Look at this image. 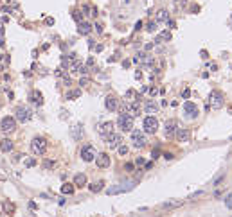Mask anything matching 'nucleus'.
Segmentation results:
<instances>
[{
    "label": "nucleus",
    "mask_w": 232,
    "mask_h": 217,
    "mask_svg": "<svg viewBox=\"0 0 232 217\" xmlns=\"http://www.w3.org/2000/svg\"><path fill=\"white\" fill-rule=\"evenodd\" d=\"M184 111H185V117H189V119H196L198 117V106L194 102H187L184 104Z\"/></svg>",
    "instance_id": "9b49d317"
},
{
    "label": "nucleus",
    "mask_w": 232,
    "mask_h": 217,
    "mask_svg": "<svg viewBox=\"0 0 232 217\" xmlns=\"http://www.w3.org/2000/svg\"><path fill=\"white\" fill-rule=\"evenodd\" d=\"M176 129H178L176 120H168L166 122V136H173V135L176 133Z\"/></svg>",
    "instance_id": "dca6fc26"
},
{
    "label": "nucleus",
    "mask_w": 232,
    "mask_h": 217,
    "mask_svg": "<svg viewBox=\"0 0 232 217\" xmlns=\"http://www.w3.org/2000/svg\"><path fill=\"white\" fill-rule=\"evenodd\" d=\"M31 149L34 155H45L47 153V140L45 138H42V136H36V138H32L31 142Z\"/></svg>",
    "instance_id": "f257e3e1"
},
{
    "label": "nucleus",
    "mask_w": 232,
    "mask_h": 217,
    "mask_svg": "<svg viewBox=\"0 0 232 217\" xmlns=\"http://www.w3.org/2000/svg\"><path fill=\"white\" fill-rule=\"evenodd\" d=\"M0 149H2L4 153H11V151H13V142H11V140H2V142H0Z\"/></svg>",
    "instance_id": "5701e85b"
},
{
    "label": "nucleus",
    "mask_w": 232,
    "mask_h": 217,
    "mask_svg": "<svg viewBox=\"0 0 232 217\" xmlns=\"http://www.w3.org/2000/svg\"><path fill=\"white\" fill-rule=\"evenodd\" d=\"M135 163H137V165H144V158H137Z\"/></svg>",
    "instance_id": "79ce46f5"
},
{
    "label": "nucleus",
    "mask_w": 232,
    "mask_h": 217,
    "mask_svg": "<svg viewBox=\"0 0 232 217\" xmlns=\"http://www.w3.org/2000/svg\"><path fill=\"white\" fill-rule=\"evenodd\" d=\"M79 84H81V86H86V84H88V79H86V77H81Z\"/></svg>",
    "instance_id": "58836bf2"
},
{
    "label": "nucleus",
    "mask_w": 232,
    "mask_h": 217,
    "mask_svg": "<svg viewBox=\"0 0 232 217\" xmlns=\"http://www.w3.org/2000/svg\"><path fill=\"white\" fill-rule=\"evenodd\" d=\"M72 18H74L77 23H79V22H83V16H81V13H79V11H74V13H72Z\"/></svg>",
    "instance_id": "7c9ffc66"
},
{
    "label": "nucleus",
    "mask_w": 232,
    "mask_h": 217,
    "mask_svg": "<svg viewBox=\"0 0 232 217\" xmlns=\"http://www.w3.org/2000/svg\"><path fill=\"white\" fill-rule=\"evenodd\" d=\"M95 31H97V32H103V27H101V25L97 23V25H95Z\"/></svg>",
    "instance_id": "a18cd8bd"
},
{
    "label": "nucleus",
    "mask_w": 232,
    "mask_h": 217,
    "mask_svg": "<svg viewBox=\"0 0 232 217\" xmlns=\"http://www.w3.org/2000/svg\"><path fill=\"white\" fill-rule=\"evenodd\" d=\"M81 158H83V162H92L95 158V149L90 144L83 145L81 147Z\"/></svg>",
    "instance_id": "1a4fd4ad"
},
{
    "label": "nucleus",
    "mask_w": 232,
    "mask_h": 217,
    "mask_svg": "<svg viewBox=\"0 0 232 217\" xmlns=\"http://www.w3.org/2000/svg\"><path fill=\"white\" fill-rule=\"evenodd\" d=\"M25 165H27V167H34V165H36V160H34V158H29V160H25Z\"/></svg>",
    "instance_id": "f704fd0d"
},
{
    "label": "nucleus",
    "mask_w": 232,
    "mask_h": 217,
    "mask_svg": "<svg viewBox=\"0 0 232 217\" xmlns=\"http://www.w3.org/2000/svg\"><path fill=\"white\" fill-rule=\"evenodd\" d=\"M189 95H191V90H189V88H185V90L182 92V97H184V99H189Z\"/></svg>",
    "instance_id": "c9c22d12"
},
{
    "label": "nucleus",
    "mask_w": 232,
    "mask_h": 217,
    "mask_svg": "<svg viewBox=\"0 0 232 217\" xmlns=\"http://www.w3.org/2000/svg\"><path fill=\"white\" fill-rule=\"evenodd\" d=\"M169 40H171V32L164 31L162 34H158V38L155 40V43H160V42H169Z\"/></svg>",
    "instance_id": "a878e982"
},
{
    "label": "nucleus",
    "mask_w": 232,
    "mask_h": 217,
    "mask_svg": "<svg viewBox=\"0 0 232 217\" xmlns=\"http://www.w3.org/2000/svg\"><path fill=\"white\" fill-rule=\"evenodd\" d=\"M223 101H225V97H223L222 92H211V95H209V108L220 110L223 106Z\"/></svg>",
    "instance_id": "7ed1b4c3"
},
{
    "label": "nucleus",
    "mask_w": 232,
    "mask_h": 217,
    "mask_svg": "<svg viewBox=\"0 0 232 217\" xmlns=\"http://www.w3.org/2000/svg\"><path fill=\"white\" fill-rule=\"evenodd\" d=\"M157 22H166V23H168L169 22V13L166 9H160L157 13Z\"/></svg>",
    "instance_id": "4be33fe9"
},
{
    "label": "nucleus",
    "mask_w": 232,
    "mask_h": 217,
    "mask_svg": "<svg viewBox=\"0 0 232 217\" xmlns=\"http://www.w3.org/2000/svg\"><path fill=\"white\" fill-rule=\"evenodd\" d=\"M122 113H128V115H131V117H137V115L140 113V104H139V101H128V102L124 104Z\"/></svg>",
    "instance_id": "423d86ee"
},
{
    "label": "nucleus",
    "mask_w": 232,
    "mask_h": 217,
    "mask_svg": "<svg viewBox=\"0 0 232 217\" xmlns=\"http://www.w3.org/2000/svg\"><path fill=\"white\" fill-rule=\"evenodd\" d=\"M117 126H119V129H122V131H131V129H133V117L128 115V113H121L119 119H117Z\"/></svg>",
    "instance_id": "f03ea898"
},
{
    "label": "nucleus",
    "mask_w": 232,
    "mask_h": 217,
    "mask_svg": "<svg viewBox=\"0 0 232 217\" xmlns=\"http://www.w3.org/2000/svg\"><path fill=\"white\" fill-rule=\"evenodd\" d=\"M61 192H63V194H72V192H74V185L63 183V185H61Z\"/></svg>",
    "instance_id": "bb28decb"
},
{
    "label": "nucleus",
    "mask_w": 232,
    "mask_h": 217,
    "mask_svg": "<svg viewBox=\"0 0 232 217\" xmlns=\"http://www.w3.org/2000/svg\"><path fill=\"white\" fill-rule=\"evenodd\" d=\"M90 31H92V25H90L88 22H79V23H77V32H79V34L86 36V34H90Z\"/></svg>",
    "instance_id": "f3484780"
},
{
    "label": "nucleus",
    "mask_w": 232,
    "mask_h": 217,
    "mask_svg": "<svg viewBox=\"0 0 232 217\" xmlns=\"http://www.w3.org/2000/svg\"><path fill=\"white\" fill-rule=\"evenodd\" d=\"M157 92H158L157 88H151V90H149V93H151V95H157Z\"/></svg>",
    "instance_id": "de8ad7c7"
},
{
    "label": "nucleus",
    "mask_w": 232,
    "mask_h": 217,
    "mask_svg": "<svg viewBox=\"0 0 232 217\" xmlns=\"http://www.w3.org/2000/svg\"><path fill=\"white\" fill-rule=\"evenodd\" d=\"M0 45H4V27L0 25Z\"/></svg>",
    "instance_id": "4c0bfd02"
},
{
    "label": "nucleus",
    "mask_w": 232,
    "mask_h": 217,
    "mask_svg": "<svg viewBox=\"0 0 232 217\" xmlns=\"http://www.w3.org/2000/svg\"><path fill=\"white\" fill-rule=\"evenodd\" d=\"M126 153H128V147H126V145H119V155L124 156Z\"/></svg>",
    "instance_id": "72a5a7b5"
},
{
    "label": "nucleus",
    "mask_w": 232,
    "mask_h": 217,
    "mask_svg": "<svg viewBox=\"0 0 232 217\" xmlns=\"http://www.w3.org/2000/svg\"><path fill=\"white\" fill-rule=\"evenodd\" d=\"M225 205H227V208H232V196H229L225 199Z\"/></svg>",
    "instance_id": "e433bc0d"
},
{
    "label": "nucleus",
    "mask_w": 232,
    "mask_h": 217,
    "mask_svg": "<svg viewBox=\"0 0 232 217\" xmlns=\"http://www.w3.org/2000/svg\"><path fill=\"white\" fill-rule=\"evenodd\" d=\"M124 169H126V171H130V172H131V171H133V163H126V165H124Z\"/></svg>",
    "instance_id": "a19ab883"
},
{
    "label": "nucleus",
    "mask_w": 232,
    "mask_h": 217,
    "mask_svg": "<svg viewBox=\"0 0 232 217\" xmlns=\"http://www.w3.org/2000/svg\"><path fill=\"white\" fill-rule=\"evenodd\" d=\"M43 165L47 167V169H51V167H54V162H49V160H47V162H45Z\"/></svg>",
    "instance_id": "ea45409f"
},
{
    "label": "nucleus",
    "mask_w": 232,
    "mask_h": 217,
    "mask_svg": "<svg viewBox=\"0 0 232 217\" xmlns=\"http://www.w3.org/2000/svg\"><path fill=\"white\" fill-rule=\"evenodd\" d=\"M83 13L86 14V16H95V14H97V9L92 7V6H86V4H85L83 6Z\"/></svg>",
    "instance_id": "393cba45"
},
{
    "label": "nucleus",
    "mask_w": 232,
    "mask_h": 217,
    "mask_svg": "<svg viewBox=\"0 0 232 217\" xmlns=\"http://www.w3.org/2000/svg\"><path fill=\"white\" fill-rule=\"evenodd\" d=\"M128 190H131V185H117V187L108 188L106 194L108 196H115V194H122V192H128Z\"/></svg>",
    "instance_id": "4468645a"
},
{
    "label": "nucleus",
    "mask_w": 232,
    "mask_h": 217,
    "mask_svg": "<svg viewBox=\"0 0 232 217\" xmlns=\"http://www.w3.org/2000/svg\"><path fill=\"white\" fill-rule=\"evenodd\" d=\"M31 99H32V102H36L38 106H42V104H43V95L38 92V90H34V92H32Z\"/></svg>",
    "instance_id": "b1692460"
},
{
    "label": "nucleus",
    "mask_w": 232,
    "mask_h": 217,
    "mask_svg": "<svg viewBox=\"0 0 232 217\" xmlns=\"http://www.w3.org/2000/svg\"><path fill=\"white\" fill-rule=\"evenodd\" d=\"M105 140H106V145L110 147V149H115V147H119L121 145V135H117V133H110V135H106L105 136Z\"/></svg>",
    "instance_id": "9d476101"
},
{
    "label": "nucleus",
    "mask_w": 232,
    "mask_h": 217,
    "mask_svg": "<svg viewBox=\"0 0 232 217\" xmlns=\"http://www.w3.org/2000/svg\"><path fill=\"white\" fill-rule=\"evenodd\" d=\"M95 163L99 169H106V167H110V156L106 155V153H101V155L95 156Z\"/></svg>",
    "instance_id": "ddd939ff"
},
{
    "label": "nucleus",
    "mask_w": 232,
    "mask_h": 217,
    "mask_svg": "<svg viewBox=\"0 0 232 217\" xmlns=\"http://www.w3.org/2000/svg\"><path fill=\"white\" fill-rule=\"evenodd\" d=\"M144 111L146 113H157L158 111V104L157 102H153V101H149V102H146V106H144Z\"/></svg>",
    "instance_id": "6ab92c4d"
},
{
    "label": "nucleus",
    "mask_w": 232,
    "mask_h": 217,
    "mask_svg": "<svg viewBox=\"0 0 232 217\" xmlns=\"http://www.w3.org/2000/svg\"><path fill=\"white\" fill-rule=\"evenodd\" d=\"M0 129L6 131V133L16 131V119H14V117H4L2 122H0Z\"/></svg>",
    "instance_id": "20e7f679"
},
{
    "label": "nucleus",
    "mask_w": 232,
    "mask_h": 217,
    "mask_svg": "<svg viewBox=\"0 0 232 217\" xmlns=\"http://www.w3.org/2000/svg\"><path fill=\"white\" fill-rule=\"evenodd\" d=\"M182 205V201H171V203H164L162 205V208H176Z\"/></svg>",
    "instance_id": "c756f323"
},
{
    "label": "nucleus",
    "mask_w": 232,
    "mask_h": 217,
    "mask_svg": "<svg viewBox=\"0 0 232 217\" xmlns=\"http://www.w3.org/2000/svg\"><path fill=\"white\" fill-rule=\"evenodd\" d=\"M140 27H142V22H137V23H135V29H137V31H139Z\"/></svg>",
    "instance_id": "49530a36"
},
{
    "label": "nucleus",
    "mask_w": 232,
    "mask_h": 217,
    "mask_svg": "<svg viewBox=\"0 0 232 217\" xmlns=\"http://www.w3.org/2000/svg\"><path fill=\"white\" fill-rule=\"evenodd\" d=\"M203 194H205L203 190H198V192H194V194H191V196H189V201H193V199H196V197H201Z\"/></svg>",
    "instance_id": "2f4dec72"
},
{
    "label": "nucleus",
    "mask_w": 232,
    "mask_h": 217,
    "mask_svg": "<svg viewBox=\"0 0 232 217\" xmlns=\"http://www.w3.org/2000/svg\"><path fill=\"white\" fill-rule=\"evenodd\" d=\"M148 31H149V32H155V31H157V22H149V23H148Z\"/></svg>",
    "instance_id": "473e14b6"
},
{
    "label": "nucleus",
    "mask_w": 232,
    "mask_h": 217,
    "mask_svg": "<svg viewBox=\"0 0 232 217\" xmlns=\"http://www.w3.org/2000/svg\"><path fill=\"white\" fill-rule=\"evenodd\" d=\"M81 95V90H72V92L67 93V101H72V99H77Z\"/></svg>",
    "instance_id": "cd10ccee"
},
{
    "label": "nucleus",
    "mask_w": 232,
    "mask_h": 217,
    "mask_svg": "<svg viewBox=\"0 0 232 217\" xmlns=\"http://www.w3.org/2000/svg\"><path fill=\"white\" fill-rule=\"evenodd\" d=\"M142 127H144V131L146 133H157L158 129V120L155 119V117H146L144 119V124H142Z\"/></svg>",
    "instance_id": "0eeeda50"
},
{
    "label": "nucleus",
    "mask_w": 232,
    "mask_h": 217,
    "mask_svg": "<svg viewBox=\"0 0 232 217\" xmlns=\"http://www.w3.org/2000/svg\"><path fill=\"white\" fill-rule=\"evenodd\" d=\"M81 136H83V127L79 124L74 126V127H72V138H74V140H81Z\"/></svg>",
    "instance_id": "412c9836"
},
{
    "label": "nucleus",
    "mask_w": 232,
    "mask_h": 217,
    "mask_svg": "<svg viewBox=\"0 0 232 217\" xmlns=\"http://www.w3.org/2000/svg\"><path fill=\"white\" fill-rule=\"evenodd\" d=\"M74 185H76V187H85V185H86V176H85L83 172L76 174V178H74Z\"/></svg>",
    "instance_id": "aec40b11"
},
{
    "label": "nucleus",
    "mask_w": 232,
    "mask_h": 217,
    "mask_svg": "<svg viewBox=\"0 0 232 217\" xmlns=\"http://www.w3.org/2000/svg\"><path fill=\"white\" fill-rule=\"evenodd\" d=\"M105 106L108 111H115L117 108H119V101H117V97H114V95H108L105 101Z\"/></svg>",
    "instance_id": "2eb2a0df"
},
{
    "label": "nucleus",
    "mask_w": 232,
    "mask_h": 217,
    "mask_svg": "<svg viewBox=\"0 0 232 217\" xmlns=\"http://www.w3.org/2000/svg\"><path fill=\"white\" fill-rule=\"evenodd\" d=\"M164 158H166V160H173V155H171V153H166V155H164Z\"/></svg>",
    "instance_id": "c03bdc74"
},
{
    "label": "nucleus",
    "mask_w": 232,
    "mask_h": 217,
    "mask_svg": "<svg viewBox=\"0 0 232 217\" xmlns=\"http://www.w3.org/2000/svg\"><path fill=\"white\" fill-rule=\"evenodd\" d=\"M16 120L22 122V124L29 122V120H31V110H29V108H23V106L16 108Z\"/></svg>",
    "instance_id": "6e6552de"
},
{
    "label": "nucleus",
    "mask_w": 232,
    "mask_h": 217,
    "mask_svg": "<svg viewBox=\"0 0 232 217\" xmlns=\"http://www.w3.org/2000/svg\"><path fill=\"white\" fill-rule=\"evenodd\" d=\"M6 210H7V212H13V210H14V207H13V205H7V203H6Z\"/></svg>",
    "instance_id": "37998d69"
},
{
    "label": "nucleus",
    "mask_w": 232,
    "mask_h": 217,
    "mask_svg": "<svg viewBox=\"0 0 232 217\" xmlns=\"http://www.w3.org/2000/svg\"><path fill=\"white\" fill-rule=\"evenodd\" d=\"M176 138H178V142H187L189 140V131L187 129H176Z\"/></svg>",
    "instance_id": "a211bd4d"
},
{
    "label": "nucleus",
    "mask_w": 232,
    "mask_h": 217,
    "mask_svg": "<svg viewBox=\"0 0 232 217\" xmlns=\"http://www.w3.org/2000/svg\"><path fill=\"white\" fill-rule=\"evenodd\" d=\"M97 131H99V135L105 138L106 135L114 133V122H103V124L97 126Z\"/></svg>",
    "instance_id": "f8f14e48"
},
{
    "label": "nucleus",
    "mask_w": 232,
    "mask_h": 217,
    "mask_svg": "<svg viewBox=\"0 0 232 217\" xmlns=\"http://www.w3.org/2000/svg\"><path fill=\"white\" fill-rule=\"evenodd\" d=\"M103 187H105V183H103V181H99V183H92V185H90V190H92V192H99Z\"/></svg>",
    "instance_id": "c85d7f7f"
},
{
    "label": "nucleus",
    "mask_w": 232,
    "mask_h": 217,
    "mask_svg": "<svg viewBox=\"0 0 232 217\" xmlns=\"http://www.w3.org/2000/svg\"><path fill=\"white\" fill-rule=\"evenodd\" d=\"M131 142H133L135 147H144L148 144L146 142V135L142 133L140 129H131Z\"/></svg>",
    "instance_id": "39448f33"
}]
</instances>
